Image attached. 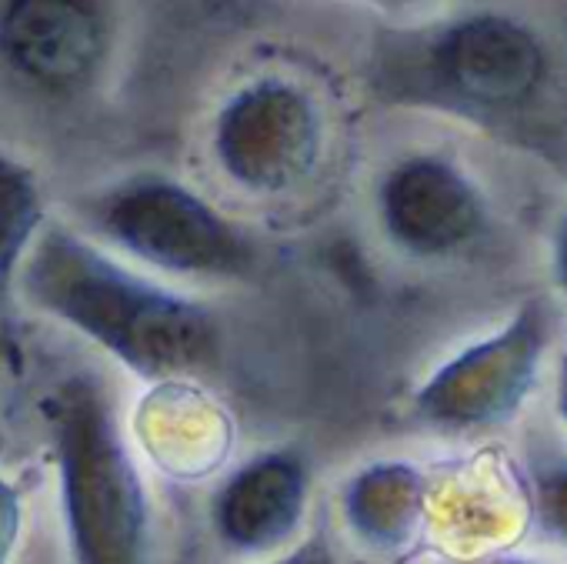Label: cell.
Instances as JSON below:
<instances>
[{
    "label": "cell",
    "instance_id": "cell-1",
    "mask_svg": "<svg viewBox=\"0 0 567 564\" xmlns=\"http://www.w3.org/2000/svg\"><path fill=\"white\" fill-rule=\"evenodd\" d=\"M18 298L154 384L194 378L220 351L217 321L204 305L137 274L58 217L44 224L21 267Z\"/></svg>",
    "mask_w": 567,
    "mask_h": 564
},
{
    "label": "cell",
    "instance_id": "cell-2",
    "mask_svg": "<svg viewBox=\"0 0 567 564\" xmlns=\"http://www.w3.org/2000/svg\"><path fill=\"white\" fill-rule=\"evenodd\" d=\"M58 498L74 564H147L151 501L114 398L91 371L48 398Z\"/></svg>",
    "mask_w": 567,
    "mask_h": 564
},
{
    "label": "cell",
    "instance_id": "cell-3",
    "mask_svg": "<svg viewBox=\"0 0 567 564\" xmlns=\"http://www.w3.org/2000/svg\"><path fill=\"white\" fill-rule=\"evenodd\" d=\"M81 230L171 277H240L250 240L194 187L164 174H131L78 204Z\"/></svg>",
    "mask_w": 567,
    "mask_h": 564
},
{
    "label": "cell",
    "instance_id": "cell-4",
    "mask_svg": "<svg viewBox=\"0 0 567 564\" xmlns=\"http://www.w3.org/2000/svg\"><path fill=\"white\" fill-rule=\"evenodd\" d=\"M544 41L517 18L481 11L431 31L417 51V88L457 111L514 114L547 84Z\"/></svg>",
    "mask_w": 567,
    "mask_h": 564
},
{
    "label": "cell",
    "instance_id": "cell-5",
    "mask_svg": "<svg viewBox=\"0 0 567 564\" xmlns=\"http://www.w3.org/2000/svg\"><path fill=\"white\" fill-rule=\"evenodd\" d=\"M210 151L224 177L250 194H284L308 181L324 151L318 101L288 78H257L217 111Z\"/></svg>",
    "mask_w": 567,
    "mask_h": 564
},
{
    "label": "cell",
    "instance_id": "cell-6",
    "mask_svg": "<svg viewBox=\"0 0 567 564\" xmlns=\"http://www.w3.org/2000/svg\"><path fill=\"white\" fill-rule=\"evenodd\" d=\"M547 341L550 318L544 305L530 301L517 308L507 325L454 355L417 388V414L451 431H481L511 421L537 381Z\"/></svg>",
    "mask_w": 567,
    "mask_h": 564
},
{
    "label": "cell",
    "instance_id": "cell-7",
    "mask_svg": "<svg viewBox=\"0 0 567 564\" xmlns=\"http://www.w3.org/2000/svg\"><path fill=\"white\" fill-rule=\"evenodd\" d=\"M111 51V0H0V71L38 98L87 94Z\"/></svg>",
    "mask_w": 567,
    "mask_h": 564
},
{
    "label": "cell",
    "instance_id": "cell-8",
    "mask_svg": "<svg viewBox=\"0 0 567 564\" xmlns=\"http://www.w3.org/2000/svg\"><path fill=\"white\" fill-rule=\"evenodd\" d=\"M378 214L391 244L411 257H447L484 227L477 187L434 154L404 157L381 177Z\"/></svg>",
    "mask_w": 567,
    "mask_h": 564
},
{
    "label": "cell",
    "instance_id": "cell-9",
    "mask_svg": "<svg viewBox=\"0 0 567 564\" xmlns=\"http://www.w3.org/2000/svg\"><path fill=\"white\" fill-rule=\"evenodd\" d=\"M308 498V461L298 451H264L217 488L214 534L237 554H274L298 534Z\"/></svg>",
    "mask_w": 567,
    "mask_h": 564
},
{
    "label": "cell",
    "instance_id": "cell-10",
    "mask_svg": "<svg viewBox=\"0 0 567 564\" xmlns=\"http://www.w3.org/2000/svg\"><path fill=\"white\" fill-rule=\"evenodd\" d=\"M427 478L404 461L364 468L344 491L348 524L378 551L408 547L427 517Z\"/></svg>",
    "mask_w": 567,
    "mask_h": 564
},
{
    "label": "cell",
    "instance_id": "cell-11",
    "mask_svg": "<svg viewBox=\"0 0 567 564\" xmlns=\"http://www.w3.org/2000/svg\"><path fill=\"white\" fill-rule=\"evenodd\" d=\"M48 221L38 174L0 151V308L18 298L21 267Z\"/></svg>",
    "mask_w": 567,
    "mask_h": 564
},
{
    "label": "cell",
    "instance_id": "cell-12",
    "mask_svg": "<svg viewBox=\"0 0 567 564\" xmlns=\"http://www.w3.org/2000/svg\"><path fill=\"white\" fill-rule=\"evenodd\" d=\"M527 501L537 531L547 541L567 544V461L534 464L527 474Z\"/></svg>",
    "mask_w": 567,
    "mask_h": 564
},
{
    "label": "cell",
    "instance_id": "cell-13",
    "mask_svg": "<svg viewBox=\"0 0 567 564\" xmlns=\"http://www.w3.org/2000/svg\"><path fill=\"white\" fill-rule=\"evenodd\" d=\"M24 527V498L0 474V564H11Z\"/></svg>",
    "mask_w": 567,
    "mask_h": 564
},
{
    "label": "cell",
    "instance_id": "cell-14",
    "mask_svg": "<svg viewBox=\"0 0 567 564\" xmlns=\"http://www.w3.org/2000/svg\"><path fill=\"white\" fill-rule=\"evenodd\" d=\"M270 564H338V557H334L331 541L321 537V534H315V537H308L305 544H298V547L288 551V554H280V557L270 561Z\"/></svg>",
    "mask_w": 567,
    "mask_h": 564
},
{
    "label": "cell",
    "instance_id": "cell-15",
    "mask_svg": "<svg viewBox=\"0 0 567 564\" xmlns=\"http://www.w3.org/2000/svg\"><path fill=\"white\" fill-rule=\"evenodd\" d=\"M364 4L374 11H384L391 18H404V14H417L421 8L431 4V0H364Z\"/></svg>",
    "mask_w": 567,
    "mask_h": 564
},
{
    "label": "cell",
    "instance_id": "cell-16",
    "mask_svg": "<svg viewBox=\"0 0 567 564\" xmlns=\"http://www.w3.org/2000/svg\"><path fill=\"white\" fill-rule=\"evenodd\" d=\"M457 564H547L537 557H524V554H487V557H474V561H457Z\"/></svg>",
    "mask_w": 567,
    "mask_h": 564
},
{
    "label": "cell",
    "instance_id": "cell-17",
    "mask_svg": "<svg viewBox=\"0 0 567 564\" xmlns=\"http://www.w3.org/2000/svg\"><path fill=\"white\" fill-rule=\"evenodd\" d=\"M557 277H560V288L567 295V217H564L560 234H557Z\"/></svg>",
    "mask_w": 567,
    "mask_h": 564
},
{
    "label": "cell",
    "instance_id": "cell-18",
    "mask_svg": "<svg viewBox=\"0 0 567 564\" xmlns=\"http://www.w3.org/2000/svg\"><path fill=\"white\" fill-rule=\"evenodd\" d=\"M557 414L567 424V355L557 365Z\"/></svg>",
    "mask_w": 567,
    "mask_h": 564
}]
</instances>
